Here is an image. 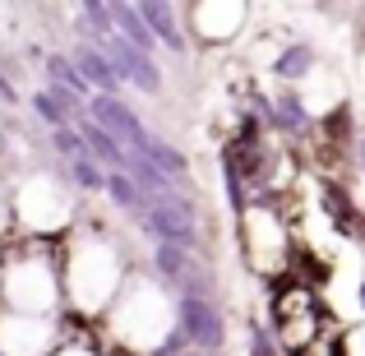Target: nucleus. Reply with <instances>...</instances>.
Returning a JSON list of instances; mask_svg holds the SVG:
<instances>
[{
    "mask_svg": "<svg viewBox=\"0 0 365 356\" xmlns=\"http://www.w3.org/2000/svg\"><path fill=\"white\" fill-rule=\"evenodd\" d=\"M111 333H116L130 352L158 347V342L171 333V305H167V296H162L153 283H130L116 296V310H111Z\"/></svg>",
    "mask_w": 365,
    "mask_h": 356,
    "instance_id": "f257e3e1",
    "label": "nucleus"
},
{
    "mask_svg": "<svg viewBox=\"0 0 365 356\" xmlns=\"http://www.w3.org/2000/svg\"><path fill=\"white\" fill-rule=\"evenodd\" d=\"M70 296L79 310H102L120 296V259H116V245L88 236L74 245L70 255Z\"/></svg>",
    "mask_w": 365,
    "mask_h": 356,
    "instance_id": "f03ea898",
    "label": "nucleus"
},
{
    "mask_svg": "<svg viewBox=\"0 0 365 356\" xmlns=\"http://www.w3.org/2000/svg\"><path fill=\"white\" fill-rule=\"evenodd\" d=\"M5 301L14 305V315H46L56 305V273L46 259L24 255L5 268Z\"/></svg>",
    "mask_w": 365,
    "mask_h": 356,
    "instance_id": "7ed1b4c3",
    "label": "nucleus"
},
{
    "mask_svg": "<svg viewBox=\"0 0 365 356\" xmlns=\"http://www.w3.org/2000/svg\"><path fill=\"white\" fill-rule=\"evenodd\" d=\"M14 213L33 232H56V227L70 223V195L51 176H28L14 195Z\"/></svg>",
    "mask_w": 365,
    "mask_h": 356,
    "instance_id": "20e7f679",
    "label": "nucleus"
},
{
    "mask_svg": "<svg viewBox=\"0 0 365 356\" xmlns=\"http://www.w3.org/2000/svg\"><path fill=\"white\" fill-rule=\"evenodd\" d=\"M56 342V324L42 315H5L0 320V352L5 356H46Z\"/></svg>",
    "mask_w": 365,
    "mask_h": 356,
    "instance_id": "39448f33",
    "label": "nucleus"
},
{
    "mask_svg": "<svg viewBox=\"0 0 365 356\" xmlns=\"http://www.w3.org/2000/svg\"><path fill=\"white\" fill-rule=\"evenodd\" d=\"M277 70H282V74H305V70H310V51H305V46H292V51L277 61Z\"/></svg>",
    "mask_w": 365,
    "mask_h": 356,
    "instance_id": "423d86ee",
    "label": "nucleus"
},
{
    "mask_svg": "<svg viewBox=\"0 0 365 356\" xmlns=\"http://www.w3.org/2000/svg\"><path fill=\"white\" fill-rule=\"evenodd\" d=\"M56 356H93V352H79V347H74V352H56Z\"/></svg>",
    "mask_w": 365,
    "mask_h": 356,
    "instance_id": "0eeeda50",
    "label": "nucleus"
},
{
    "mask_svg": "<svg viewBox=\"0 0 365 356\" xmlns=\"http://www.w3.org/2000/svg\"><path fill=\"white\" fill-rule=\"evenodd\" d=\"M361 162H365V139H361Z\"/></svg>",
    "mask_w": 365,
    "mask_h": 356,
    "instance_id": "6e6552de",
    "label": "nucleus"
}]
</instances>
